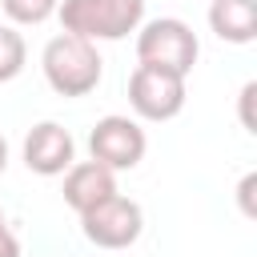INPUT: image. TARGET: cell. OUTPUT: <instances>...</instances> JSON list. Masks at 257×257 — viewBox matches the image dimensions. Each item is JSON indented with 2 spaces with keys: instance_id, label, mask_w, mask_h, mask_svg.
Listing matches in <instances>:
<instances>
[{
  "instance_id": "1",
  "label": "cell",
  "mask_w": 257,
  "mask_h": 257,
  "mask_svg": "<svg viewBox=\"0 0 257 257\" xmlns=\"http://www.w3.org/2000/svg\"><path fill=\"white\" fill-rule=\"evenodd\" d=\"M40 72H44V80H48V88L56 96H88L104 76V60H100L92 40L60 32V36H52L44 44Z\"/></svg>"
},
{
  "instance_id": "2",
  "label": "cell",
  "mask_w": 257,
  "mask_h": 257,
  "mask_svg": "<svg viewBox=\"0 0 257 257\" xmlns=\"http://www.w3.org/2000/svg\"><path fill=\"white\" fill-rule=\"evenodd\" d=\"M60 28L84 40H124L145 20V0H60Z\"/></svg>"
},
{
  "instance_id": "3",
  "label": "cell",
  "mask_w": 257,
  "mask_h": 257,
  "mask_svg": "<svg viewBox=\"0 0 257 257\" xmlns=\"http://www.w3.org/2000/svg\"><path fill=\"white\" fill-rule=\"evenodd\" d=\"M197 56H201L197 32L181 16L141 20V28H137V64H157V68H169L177 76H189Z\"/></svg>"
},
{
  "instance_id": "4",
  "label": "cell",
  "mask_w": 257,
  "mask_h": 257,
  "mask_svg": "<svg viewBox=\"0 0 257 257\" xmlns=\"http://www.w3.org/2000/svg\"><path fill=\"white\" fill-rule=\"evenodd\" d=\"M80 233L96 245V249H128V245H137L141 241V233H145V213H141V205L133 201V197H124V193H112V197H104L100 205H92V209H84L80 213Z\"/></svg>"
},
{
  "instance_id": "5",
  "label": "cell",
  "mask_w": 257,
  "mask_h": 257,
  "mask_svg": "<svg viewBox=\"0 0 257 257\" xmlns=\"http://www.w3.org/2000/svg\"><path fill=\"white\" fill-rule=\"evenodd\" d=\"M185 80L157 64H137L128 76V108L137 120H173L185 108Z\"/></svg>"
},
{
  "instance_id": "6",
  "label": "cell",
  "mask_w": 257,
  "mask_h": 257,
  "mask_svg": "<svg viewBox=\"0 0 257 257\" xmlns=\"http://www.w3.org/2000/svg\"><path fill=\"white\" fill-rule=\"evenodd\" d=\"M145 149H149V137L141 128L137 116H124V112H108L92 124L88 133V153L92 161H100L104 169L112 173H124V169H137L145 161Z\"/></svg>"
},
{
  "instance_id": "7",
  "label": "cell",
  "mask_w": 257,
  "mask_h": 257,
  "mask_svg": "<svg viewBox=\"0 0 257 257\" xmlns=\"http://www.w3.org/2000/svg\"><path fill=\"white\" fill-rule=\"evenodd\" d=\"M20 153H24L28 173H36V177H60V173L76 161V141H72V133H68L64 124L40 120V124L28 128Z\"/></svg>"
},
{
  "instance_id": "8",
  "label": "cell",
  "mask_w": 257,
  "mask_h": 257,
  "mask_svg": "<svg viewBox=\"0 0 257 257\" xmlns=\"http://www.w3.org/2000/svg\"><path fill=\"white\" fill-rule=\"evenodd\" d=\"M116 193V173L104 169L100 161H72L64 169V205L80 217L84 209L100 205L104 197Z\"/></svg>"
},
{
  "instance_id": "9",
  "label": "cell",
  "mask_w": 257,
  "mask_h": 257,
  "mask_svg": "<svg viewBox=\"0 0 257 257\" xmlns=\"http://www.w3.org/2000/svg\"><path fill=\"white\" fill-rule=\"evenodd\" d=\"M209 28L225 44L257 40V0H209Z\"/></svg>"
},
{
  "instance_id": "10",
  "label": "cell",
  "mask_w": 257,
  "mask_h": 257,
  "mask_svg": "<svg viewBox=\"0 0 257 257\" xmlns=\"http://www.w3.org/2000/svg\"><path fill=\"white\" fill-rule=\"evenodd\" d=\"M28 64V44L16 32V24H0V84L16 80Z\"/></svg>"
},
{
  "instance_id": "11",
  "label": "cell",
  "mask_w": 257,
  "mask_h": 257,
  "mask_svg": "<svg viewBox=\"0 0 257 257\" xmlns=\"http://www.w3.org/2000/svg\"><path fill=\"white\" fill-rule=\"evenodd\" d=\"M56 4H60V0H0L8 24H16V28H36V24H44L48 16H56Z\"/></svg>"
},
{
  "instance_id": "12",
  "label": "cell",
  "mask_w": 257,
  "mask_h": 257,
  "mask_svg": "<svg viewBox=\"0 0 257 257\" xmlns=\"http://www.w3.org/2000/svg\"><path fill=\"white\" fill-rule=\"evenodd\" d=\"M253 189H257V173H245V177H241V185H237V201H241V213H245V217H257Z\"/></svg>"
},
{
  "instance_id": "13",
  "label": "cell",
  "mask_w": 257,
  "mask_h": 257,
  "mask_svg": "<svg viewBox=\"0 0 257 257\" xmlns=\"http://www.w3.org/2000/svg\"><path fill=\"white\" fill-rule=\"evenodd\" d=\"M253 96H257V84L249 80V84L241 88V124H245V133H257V124H253V112H249V104H253Z\"/></svg>"
},
{
  "instance_id": "14",
  "label": "cell",
  "mask_w": 257,
  "mask_h": 257,
  "mask_svg": "<svg viewBox=\"0 0 257 257\" xmlns=\"http://www.w3.org/2000/svg\"><path fill=\"white\" fill-rule=\"evenodd\" d=\"M0 257H20V237L8 225H0Z\"/></svg>"
},
{
  "instance_id": "15",
  "label": "cell",
  "mask_w": 257,
  "mask_h": 257,
  "mask_svg": "<svg viewBox=\"0 0 257 257\" xmlns=\"http://www.w3.org/2000/svg\"><path fill=\"white\" fill-rule=\"evenodd\" d=\"M4 169H8V141L0 137V177H4Z\"/></svg>"
},
{
  "instance_id": "16",
  "label": "cell",
  "mask_w": 257,
  "mask_h": 257,
  "mask_svg": "<svg viewBox=\"0 0 257 257\" xmlns=\"http://www.w3.org/2000/svg\"><path fill=\"white\" fill-rule=\"evenodd\" d=\"M0 225H4V213H0Z\"/></svg>"
}]
</instances>
